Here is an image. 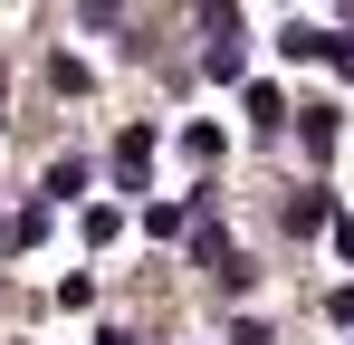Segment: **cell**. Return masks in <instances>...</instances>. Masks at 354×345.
Masks as SVG:
<instances>
[{
    "label": "cell",
    "instance_id": "cell-9",
    "mask_svg": "<svg viewBox=\"0 0 354 345\" xmlns=\"http://www.w3.org/2000/svg\"><path fill=\"white\" fill-rule=\"evenodd\" d=\"M230 345H278V336H268L259 317H239V326H230Z\"/></svg>",
    "mask_w": 354,
    "mask_h": 345
},
{
    "label": "cell",
    "instance_id": "cell-7",
    "mask_svg": "<svg viewBox=\"0 0 354 345\" xmlns=\"http://www.w3.org/2000/svg\"><path fill=\"white\" fill-rule=\"evenodd\" d=\"M39 240H48V202H29V211L10 221V249H39Z\"/></svg>",
    "mask_w": 354,
    "mask_h": 345
},
{
    "label": "cell",
    "instance_id": "cell-4",
    "mask_svg": "<svg viewBox=\"0 0 354 345\" xmlns=\"http://www.w3.org/2000/svg\"><path fill=\"white\" fill-rule=\"evenodd\" d=\"M239 115H249L259 134H278V125H288V96H278V87L259 77V87H239Z\"/></svg>",
    "mask_w": 354,
    "mask_h": 345
},
{
    "label": "cell",
    "instance_id": "cell-8",
    "mask_svg": "<svg viewBox=\"0 0 354 345\" xmlns=\"http://www.w3.org/2000/svg\"><path fill=\"white\" fill-rule=\"evenodd\" d=\"M182 221H192V202H153V211H144V230H153V240H182Z\"/></svg>",
    "mask_w": 354,
    "mask_h": 345
},
{
    "label": "cell",
    "instance_id": "cell-5",
    "mask_svg": "<svg viewBox=\"0 0 354 345\" xmlns=\"http://www.w3.org/2000/svg\"><path fill=\"white\" fill-rule=\"evenodd\" d=\"M335 134H345L335 106H297V144H306V154H335Z\"/></svg>",
    "mask_w": 354,
    "mask_h": 345
},
{
    "label": "cell",
    "instance_id": "cell-10",
    "mask_svg": "<svg viewBox=\"0 0 354 345\" xmlns=\"http://www.w3.org/2000/svg\"><path fill=\"white\" fill-rule=\"evenodd\" d=\"M335 259H345V269H354V211H345V221H335Z\"/></svg>",
    "mask_w": 354,
    "mask_h": 345
},
{
    "label": "cell",
    "instance_id": "cell-12",
    "mask_svg": "<svg viewBox=\"0 0 354 345\" xmlns=\"http://www.w3.org/2000/svg\"><path fill=\"white\" fill-rule=\"evenodd\" d=\"M0 106H10V77H0Z\"/></svg>",
    "mask_w": 354,
    "mask_h": 345
},
{
    "label": "cell",
    "instance_id": "cell-2",
    "mask_svg": "<svg viewBox=\"0 0 354 345\" xmlns=\"http://www.w3.org/2000/svg\"><path fill=\"white\" fill-rule=\"evenodd\" d=\"M326 221H345V211H335V192H326V182H306V192L288 202V230L306 240V230H326Z\"/></svg>",
    "mask_w": 354,
    "mask_h": 345
},
{
    "label": "cell",
    "instance_id": "cell-6",
    "mask_svg": "<svg viewBox=\"0 0 354 345\" xmlns=\"http://www.w3.org/2000/svg\"><path fill=\"white\" fill-rule=\"evenodd\" d=\"M278 48H288V57H335V29H316V19H288V29H278Z\"/></svg>",
    "mask_w": 354,
    "mask_h": 345
},
{
    "label": "cell",
    "instance_id": "cell-11",
    "mask_svg": "<svg viewBox=\"0 0 354 345\" xmlns=\"http://www.w3.org/2000/svg\"><path fill=\"white\" fill-rule=\"evenodd\" d=\"M335 77H354V39H335Z\"/></svg>",
    "mask_w": 354,
    "mask_h": 345
},
{
    "label": "cell",
    "instance_id": "cell-3",
    "mask_svg": "<svg viewBox=\"0 0 354 345\" xmlns=\"http://www.w3.org/2000/svg\"><path fill=\"white\" fill-rule=\"evenodd\" d=\"M39 202H48V211H58V202H86V154H58L48 182H39Z\"/></svg>",
    "mask_w": 354,
    "mask_h": 345
},
{
    "label": "cell",
    "instance_id": "cell-1",
    "mask_svg": "<svg viewBox=\"0 0 354 345\" xmlns=\"http://www.w3.org/2000/svg\"><path fill=\"white\" fill-rule=\"evenodd\" d=\"M144 172H153V125H124V134H115V182L144 192Z\"/></svg>",
    "mask_w": 354,
    "mask_h": 345
}]
</instances>
